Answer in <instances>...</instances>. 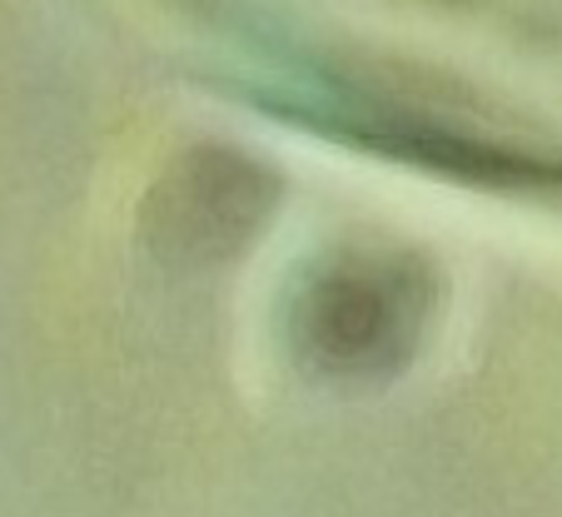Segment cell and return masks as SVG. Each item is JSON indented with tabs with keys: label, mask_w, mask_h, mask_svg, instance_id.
<instances>
[{
	"label": "cell",
	"mask_w": 562,
	"mask_h": 517,
	"mask_svg": "<svg viewBox=\"0 0 562 517\" xmlns=\"http://www.w3.org/2000/svg\"><path fill=\"white\" fill-rule=\"evenodd\" d=\"M418 324V289L398 265H353L318 279L304 299V338L334 369H379L398 359Z\"/></svg>",
	"instance_id": "1"
}]
</instances>
